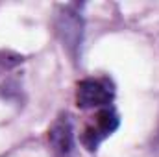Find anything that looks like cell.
Instances as JSON below:
<instances>
[{
	"label": "cell",
	"mask_w": 159,
	"mask_h": 157,
	"mask_svg": "<svg viewBox=\"0 0 159 157\" xmlns=\"http://www.w3.org/2000/svg\"><path fill=\"white\" fill-rule=\"evenodd\" d=\"M113 100V91L100 79H81L76 89V105L81 109L107 107Z\"/></svg>",
	"instance_id": "obj_2"
},
{
	"label": "cell",
	"mask_w": 159,
	"mask_h": 157,
	"mask_svg": "<svg viewBox=\"0 0 159 157\" xmlns=\"http://www.w3.org/2000/svg\"><path fill=\"white\" fill-rule=\"evenodd\" d=\"M48 142L57 157H70L74 152V129L69 115H61L48 129Z\"/></svg>",
	"instance_id": "obj_4"
},
{
	"label": "cell",
	"mask_w": 159,
	"mask_h": 157,
	"mask_svg": "<svg viewBox=\"0 0 159 157\" xmlns=\"http://www.w3.org/2000/svg\"><path fill=\"white\" fill-rule=\"evenodd\" d=\"M119 124H120L119 115L115 113L113 107H102V109L98 111V115H96V124H94V126H89V128L85 129V133L81 135L83 146H85L89 152L96 150L98 144H100L104 139H107L113 131H117Z\"/></svg>",
	"instance_id": "obj_3"
},
{
	"label": "cell",
	"mask_w": 159,
	"mask_h": 157,
	"mask_svg": "<svg viewBox=\"0 0 159 157\" xmlns=\"http://www.w3.org/2000/svg\"><path fill=\"white\" fill-rule=\"evenodd\" d=\"M156 141H157V144H159V129H157V139H156Z\"/></svg>",
	"instance_id": "obj_5"
},
{
	"label": "cell",
	"mask_w": 159,
	"mask_h": 157,
	"mask_svg": "<svg viewBox=\"0 0 159 157\" xmlns=\"http://www.w3.org/2000/svg\"><path fill=\"white\" fill-rule=\"evenodd\" d=\"M56 30L67 52L76 59L83 43V19L78 11H74V6L63 7L56 19Z\"/></svg>",
	"instance_id": "obj_1"
}]
</instances>
